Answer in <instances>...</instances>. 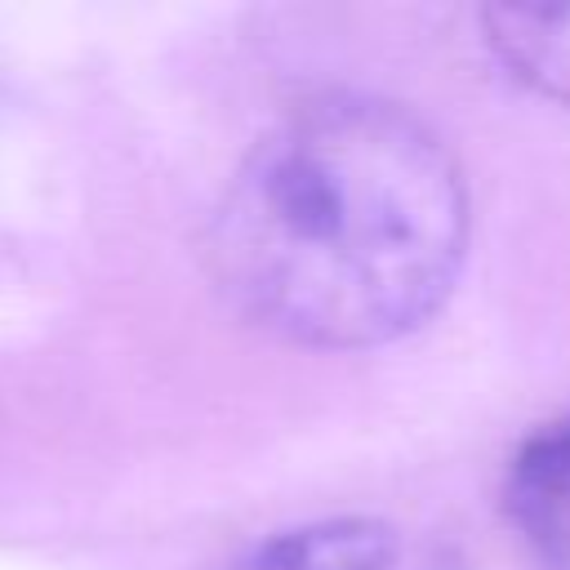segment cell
I'll use <instances>...</instances> for the list:
<instances>
[{"mask_svg":"<svg viewBox=\"0 0 570 570\" xmlns=\"http://www.w3.org/2000/svg\"><path fill=\"white\" fill-rule=\"evenodd\" d=\"M232 570H468L445 543L383 517H330L281 530Z\"/></svg>","mask_w":570,"mask_h":570,"instance_id":"obj_2","label":"cell"},{"mask_svg":"<svg viewBox=\"0 0 570 570\" xmlns=\"http://www.w3.org/2000/svg\"><path fill=\"white\" fill-rule=\"evenodd\" d=\"M508 512L548 552H570V414L525 436L508 468Z\"/></svg>","mask_w":570,"mask_h":570,"instance_id":"obj_4","label":"cell"},{"mask_svg":"<svg viewBox=\"0 0 570 570\" xmlns=\"http://www.w3.org/2000/svg\"><path fill=\"white\" fill-rule=\"evenodd\" d=\"M481 31L521 85L570 107V4H494Z\"/></svg>","mask_w":570,"mask_h":570,"instance_id":"obj_3","label":"cell"},{"mask_svg":"<svg viewBox=\"0 0 570 570\" xmlns=\"http://www.w3.org/2000/svg\"><path fill=\"white\" fill-rule=\"evenodd\" d=\"M468 254V183L405 107L325 94L240 160L209 232L223 294L276 338L379 347L450 298Z\"/></svg>","mask_w":570,"mask_h":570,"instance_id":"obj_1","label":"cell"}]
</instances>
